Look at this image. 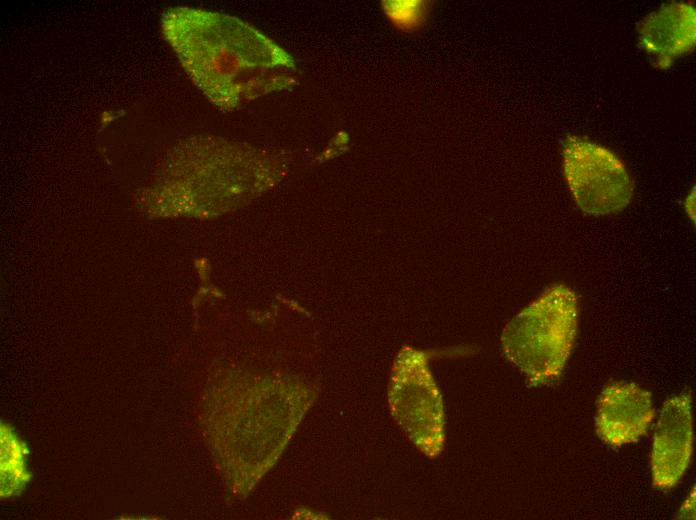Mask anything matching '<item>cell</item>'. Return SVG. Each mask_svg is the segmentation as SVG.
<instances>
[{"mask_svg": "<svg viewBox=\"0 0 696 520\" xmlns=\"http://www.w3.org/2000/svg\"><path fill=\"white\" fill-rule=\"evenodd\" d=\"M161 32L190 80L221 111L297 84L292 56L234 16L171 7L162 14Z\"/></svg>", "mask_w": 696, "mask_h": 520, "instance_id": "6da1fadb", "label": "cell"}, {"mask_svg": "<svg viewBox=\"0 0 696 520\" xmlns=\"http://www.w3.org/2000/svg\"><path fill=\"white\" fill-rule=\"evenodd\" d=\"M578 327V299L554 284L520 311L503 330L501 350L532 385L555 381L571 354Z\"/></svg>", "mask_w": 696, "mask_h": 520, "instance_id": "7a4b0ae2", "label": "cell"}, {"mask_svg": "<svg viewBox=\"0 0 696 520\" xmlns=\"http://www.w3.org/2000/svg\"><path fill=\"white\" fill-rule=\"evenodd\" d=\"M389 405L393 417L420 452L437 457L445 441L444 409L425 352L412 347L400 350L390 381Z\"/></svg>", "mask_w": 696, "mask_h": 520, "instance_id": "3957f363", "label": "cell"}, {"mask_svg": "<svg viewBox=\"0 0 696 520\" xmlns=\"http://www.w3.org/2000/svg\"><path fill=\"white\" fill-rule=\"evenodd\" d=\"M562 156L566 183L584 213L608 215L623 210L631 202L632 178L612 150L569 135L563 142Z\"/></svg>", "mask_w": 696, "mask_h": 520, "instance_id": "277c9868", "label": "cell"}, {"mask_svg": "<svg viewBox=\"0 0 696 520\" xmlns=\"http://www.w3.org/2000/svg\"><path fill=\"white\" fill-rule=\"evenodd\" d=\"M691 392L683 391L663 405L656 425L650 466L653 486L669 490L684 476L693 451Z\"/></svg>", "mask_w": 696, "mask_h": 520, "instance_id": "5b68a950", "label": "cell"}, {"mask_svg": "<svg viewBox=\"0 0 696 520\" xmlns=\"http://www.w3.org/2000/svg\"><path fill=\"white\" fill-rule=\"evenodd\" d=\"M654 415L649 391L633 382L613 381L602 389L598 397L596 432L609 446H622L641 438Z\"/></svg>", "mask_w": 696, "mask_h": 520, "instance_id": "8992f818", "label": "cell"}, {"mask_svg": "<svg viewBox=\"0 0 696 520\" xmlns=\"http://www.w3.org/2000/svg\"><path fill=\"white\" fill-rule=\"evenodd\" d=\"M639 45L659 69L669 68L674 60L693 51L696 43L695 8L673 2L644 18L638 27Z\"/></svg>", "mask_w": 696, "mask_h": 520, "instance_id": "52a82bcc", "label": "cell"}, {"mask_svg": "<svg viewBox=\"0 0 696 520\" xmlns=\"http://www.w3.org/2000/svg\"><path fill=\"white\" fill-rule=\"evenodd\" d=\"M27 451L6 424H1V497L8 498L20 492L30 475L24 466Z\"/></svg>", "mask_w": 696, "mask_h": 520, "instance_id": "ba28073f", "label": "cell"}, {"mask_svg": "<svg viewBox=\"0 0 696 520\" xmlns=\"http://www.w3.org/2000/svg\"><path fill=\"white\" fill-rule=\"evenodd\" d=\"M390 21L401 30L420 28L427 19L430 5L425 1H386L383 4Z\"/></svg>", "mask_w": 696, "mask_h": 520, "instance_id": "9c48e42d", "label": "cell"}, {"mask_svg": "<svg viewBox=\"0 0 696 520\" xmlns=\"http://www.w3.org/2000/svg\"><path fill=\"white\" fill-rule=\"evenodd\" d=\"M694 508H695V493H694V488H693V491H691L690 495L685 500V502L681 508L680 516H682V518H693L694 519Z\"/></svg>", "mask_w": 696, "mask_h": 520, "instance_id": "30bf717a", "label": "cell"}]
</instances>
